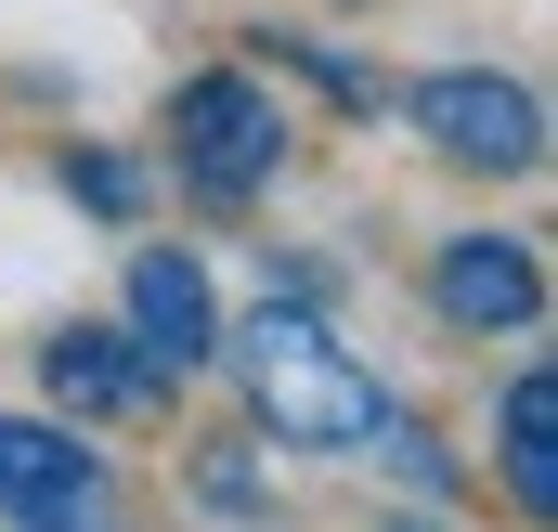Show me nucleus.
I'll return each mask as SVG.
<instances>
[{
	"instance_id": "obj_1",
	"label": "nucleus",
	"mask_w": 558,
	"mask_h": 532,
	"mask_svg": "<svg viewBox=\"0 0 558 532\" xmlns=\"http://www.w3.org/2000/svg\"><path fill=\"white\" fill-rule=\"evenodd\" d=\"M234 364H247V442H286V455H351L377 415H390V390L312 325V299H274V312H247L234 338H221Z\"/></svg>"
},
{
	"instance_id": "obj_2",
	"label": "nucleus",
	"mask_w": 558,
	"mask_h": 532,
	"mask_svg": "<svg viewBox=\"0 0 558 532\" xmlns=\"http://www.w3.org/2000/svg\"><path fill=\"white\" fill-rule=\"evenodd\" d=\"M169 156H182V182H195L208 208H247L286 169V105L247 65H195V78L169 92Z\"/></svg>"
},
{
	"instance_id": "obj_3",
	"label": "nucleus",
	"mask_w": 558,
	"mask_h": 532,
	"mask_svg": "<svg viewBox=\"0 0 558 532\" xmlns=\"http://www.w3.org/2000/svg\"><path fill=\"white\" fill-rule=\"evenodd\" d=\"M403 118H416L428 156H454V169H481V182L546 169V92H533V78H494V65H428L416 92H403Z\"/></svg>"
},
{
	"instance_id": "obj_4",
	"label": "nucleus",
	"mask_w": 558,
	"mask_h": 532,
	"mask_svg": "<svg viewBox=\"0 0 558 532\" xmlns=\"http://www.w3.org/2000/svg\"><path fill=\"white\" fill-rule=\"evenodd\" d=\"M0 532H118V481L92 468L78 428L0 415Z\"/></svg>"
},
{
	"instance_id": "obj_5",
	"label": "nucleus",
	"mask_w": 558,
	"mask_h": 532,
	"mask_svg": "<svg viewBox=\"0 0 558 532\" xmlns=\"http://www.w3.org/2000/svg\"><path fill=\"white\" fill-rule=\"evenodd\" d=\"M39 390L65 402L78 428H156L169 377L131 351V325H52V338H39Z\"/></svg>"
},
{
	"instance_id": "obj_6",
	"label": "nucleus",
	"mask_w": 558,
	"mask_h": 532,
	"mask_svg": "<svg viewBox=\"0 0 558 532\" xmlns=\"http://www.w3.org/2000/svg\"><path fill=\"white\" fill-rule=\"evenodd\" d=\"M428 312L468 325V338H533V325H546V261H533L520 234H454V247L428 261Z\"/></svg>"
},
{
	"instance_id": "obj_7",
	"label": "nucleus",
	"mask_w": 558,
	"mask_h": 532,
	"mask_svg": "<svg viewBox=\"0 0 558 532\" xmlns=\"http://www.w3.org/2000/svg\"><path fill=\"white\" fill-rule=\"evenodd\" d=\"M131 351L169 390L195 364H221V286H208V261H182V247H143L131 261Z\"/></svg>"
},
{
	"instance_id": "obj_8",
	"label": "nucleus",
	"mask_w": 558,
	"mask_h": 532,
	"mask_svg": "<svg viewBox=\"0 0 558 532\" xmlns=\"http://www.w3.org/2000/svg\"><path fill=\"white\" fill-rule=\"evenodd\" d=\"M494 455H507V507L546 532V520H558V377H546V364H520V377H507Z\"/></svg>"
},
{
	"instance_id": "obj_9",
	"label": "nucleus",
	"mask_w": 558,
	"mask_h": 532,
	"mask_svg": "<svg viewBox=\"0 0 558 532\" xmlns=\"http://www.w3.org/2000/svg\"><path fill=\"white\" fill-rule=\"evenodd\" d=\"M247 39L274 52L286 78H312V92H338L351 118H390V78H377V65H351V52H325V39H286V26H247Z\"/></svg>"
},
{
	"instance_id": "obj_10",
	"label": "nucleus",
	"mask_w": 558,
	"mask_h": 532,
	"mask_svg": "<svg viewBox=\"0 0 558 532\" xmlns=\"http://www.w3.org/2000/svg\"><path fill=\"white\" fill-rule=\"evenodd\" d=\"M195 507H208V520H234V532H274V494H260V455H247V428L195 455Z\"/></svg>"
},
{
	"instance_id": "obj_11",
	"label": "nucleus",
	"mask_w": 558,
	"mask_h": 532,
	"mask_svg": "<svg viewBox=\"0 0 558 532\" xmlns=\"http://www.w3.org/2000/svg\"><path fill=\"white\" fill-rule=\"evenodd\" d=\"M65 208H92V221H143V169H131V156H105V143H65Z\"/></svg>"
},
{
	"instance_id": "obj_12",
	"label": "nucleus",
	"mask_w": 558,
	"mask_h": 532,
	"mask_svg": "<svg viewBox=\"0 0 558 532\" xmlns=\"http://www.w3.org/2000/svg\"><path fill=\"white\" fill-rule=\"evenodd\" d=\"M390 532H441V507H403V520H390Z\"/></svg>"
}]
</instances>
